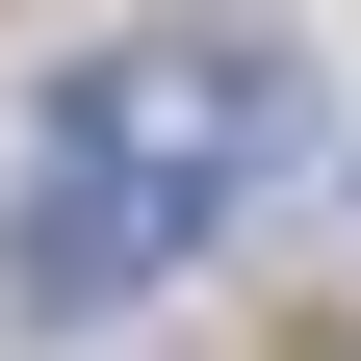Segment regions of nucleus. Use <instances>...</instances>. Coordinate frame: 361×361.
Returning a JSON list of instances; mask_svg holds the SVG:
<instances>
[{"mask_svg":"<svg viewBox=\"0 0 361 361\" xmlns=\"http://www.w3.org/2000/svg\"><path fill=\"white\" fill-rule=\"evenodd\" d=\"M284 180V52L258 26H129L26 104V180H0V310L26 336H104L155 258H207Z\"/></svg>","mask_w":361,"mask_h":361,"instance_id":"f257e3e1","label":"nucleus"}]
</instances>
